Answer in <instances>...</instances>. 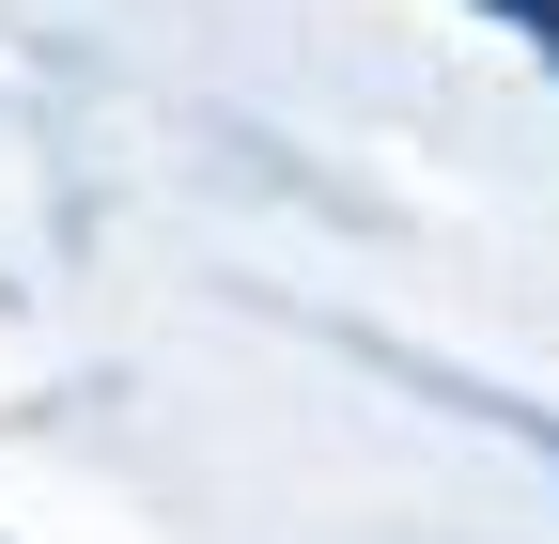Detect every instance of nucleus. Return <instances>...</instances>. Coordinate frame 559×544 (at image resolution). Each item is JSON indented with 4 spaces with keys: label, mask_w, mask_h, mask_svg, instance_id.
<instances>
[{
    "label": "nucleus",
    "mask_w": 559,
    "mask_h": 544,
    "mask_svg": "<svg viewBox=\"0 0 559 544\" xmlns=\"http://www.w3.org/2000/svg\"><path fill=\"white\" fill-rule=\"evenodd\" d=\"M498 16H513V32H528V47L559 62V0H498Z\"/></svg>",
    "instance_id": "1"
}]
</instances>
